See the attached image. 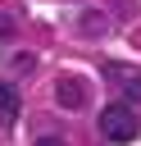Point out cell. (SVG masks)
I'll use <instances>...</instances> for the list:
<instances>
[{"label": "cell", "mask_w": 141, "mask_h": 146, "mask_svg": "<svg viewBox=\"0 0 141 146\" xmlns=\"http://www.w3.org/2000/svg\"><path fill=\"white\" fill-rule=\"evenodd\" d=\"M96 128H100V137L105 141H136V114H132V105H105L100 110V119H96Z\"/></svg>", "instance_id": "obj_1"}, {"label": "cell", "mask_w": 141, "mask_h": 146, "mask_svg": "<svg viewBox=\"0 0 141 146\" xmlns=\"http://www.w3.org/2000/svg\"><path fill=\"white\" fill-rule=\"evenodd\" d=\"M105 78L127 96V100H141V68L136 64H123V59H109L105 64Z\"/></svg>", "instance_id": "obj_2"}, {"label": "cell", "mask_w": 141, "mask_h": 146, "mask_svg": "<svg viewBox=\"0 0 141 146\" xmlns=\"http://www.w3.org/2000/svg\"><path fill=\"white\" fill-rule=\"evenodd\" d=\"M55 96H59V105H64V110H82V105H91V91H86V82H82V78H59Z\"/></svg>", "instance_id": "obj_3"}, {"label": "cell", "mask_w": 141, "mask_h": 146, "mask_svg": "<svg viewBox=\"0 0 141 146\" xmlns=\"http://www.w3.org/2000/svg\"><path fill=\"white\" fill-rule=\"evenodd\" d=\"M18 110H23L18 87H14V82H0V128H14V123H18Z\"/></svg>", "instance_id": "obj_4"}, {"label": "cell", "mask_w": 141, "mask_h": 146, "mask_svg": "<svg viewBox=\"0 0 141 146\" xmlns=\"http://www.w3.org/2000/svg\"><path fill=\"white\" fill-rule=\"evenodd\" d=\"M100 27H105V14H82V32L86 36H100Z\"/></svg>", "instance_id": "obj_5"}, {"label": "cell", "mask_w": 141, "mask_h": 146, "mask_svg": "<svg viewBox=\"0 0 141 146\" xmlns=\"http://www.w3.org/2000/svg\"><path fill=\"white\" fill-rule=\"evenodd\" d=\"M9 41H14V18L0 14V46H9Z\"/></svg>", "instance_id": "obj_6"}, {"label": "cell", "mask_w": 141, "mask_h": 146, "mask_svg": "<svg viewBox=\"0 0 141 146\" xmlns=\"http://www.w3.org/2000/svg\"><path fill=\"white\" fill-rule=\"evenodd\" d=\"M14 68H18V73H32V68H36V55H14Z\"/></svg>", "instance_id": "obj_7"}, {"label": "cell", "mask_w": 141, "mask_h": 146, "mask_svg": "<svg viewBox=\"0 0 141 146\" xmlns=\"http://www.w3.org/2000/svg\"><path fill=\"white\" fill-rule=\"evenodd\" d=\"M36 146H64V141H59V137H41Z\"/></svg>", "instance_id": "obj_8"}]
</instances>
